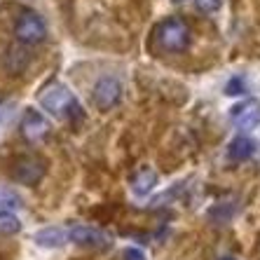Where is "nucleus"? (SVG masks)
<instances>
[{"label": "nucleus", "instance_id": "f257e3e1", "mask_svg": "<svg viewBox=\"0 0 260 260\" xmlns=\"http://www.w3.org/2000/svg\"><path fill=\"white\" fill-rule=\"evenodd\" d=\"M40 106L47 110L49 115L59 117V120H80L82 117V106L78 96L68 89L66 85H49L40 96Z\"/></svg>", "mask_w": 260, "mask_h": 260}, {"label": "nucleus", "instance_id": "f03ea898", "mask_svg": "<svg viewBox=\"0 0 260 260\" xmlns=\"http://www.w3.org/2000/svg\"><path fill=\"white\" fill-rule=\"evenodd\" d=\"M157 43L167 52H183L190 45V26L181 17L167 19L157 28Z\"/></svg>", "mask_w": 260, "mask_h": 260}, {"label": "nucleus", "instance_id": "7ed1b4c3", "mask_svg": "<svg viewBox=\"0 0 260 260\" xmlns=\"http://www.w3.org/2000/svg\"><path fill=\"white\" fill-rule=\"evenodd\" d=\"M14 36H17L19 43L24 45H38L47 38V24H45V19L38 12L26 10L14 21Z\"/></svg>", "mask_w": 260, "mask_h": 260}, {"label": "nucleus", "instance_id": "20e7f679", "mask_svg": "<svg viewBox=\"0 0 260 260\" xmlns=\"http://www.w3.org/2000/svg\"><path fill=\"white\" fill-rule=\"evenodd\" d=\"M45 171H47V167H45V162L40 157H36V155H21L14 162L12 176L19 183H24V185H36V183L43 181Z\"/></svg>", "mask_w": 260, "mask_h": 260}, {"label": "nucleus", "instance_id": "39448f33", "mask_svg": "<svg viewBox=\"0 0 260 260\" xmlns=\"http://www.w3.org/2000/svg\"><path fill=\"white\" fill-rule=\"evenodd\" d=\"M19 129H21V136H24L28 143H40L43 139H47L49 122L45 120L43 113L28 108L24 115H21V124H19Z\"/></svg>", "mask_w": 260, "mask_h": 260}, {"label": "nucleus", "instance_id": "423d86ee", "mask_svg": "<svg viewBox=\"0 0 260 260\" xmlns=\"http://www.w3.org/2000/svg\"><path fill=\"white\" fill-rule=\"evenodd\" d=\"M122 99V82L117 78H101L94 85V103L101 110H110Z\"/></svg>", "mask_w": 260, "mask_h": 260}, {"label": "nucleus", "instance_id": "0eeeda50", "mask_svg": "<svg viewBox=\"0 0 260 260\" xmlns=\"http://www.w3.org/2000/svg\"><path fill=\"white\" fill-rule=\"evenodd\" d=\"M68 239L80 246H89V248H110L113 239L106 232L96 230V228H87V225H73L68 230Z\"/></svg>", "mask_w": 260, "mask_h": 260}, {"label": "nucleus", "instance_id": "6e6552de", "mask_svg": "<svg viewBox=\"0 0 260 260\" xmlns=\"http://www.w3.org/2000/svg\"><path fill=\"white\" fill-rule=\"evenodd\" d=\"M230 117H232V122H235V127L244 129V132L255 129L260 124V101L246 99V101L237 103L235 108L230 110Z\"/></svg>", "mask_w": 260, "mask_h": 260}, {"label": "nucleus", "instance_id": "1a4fd4ad", "mask_svg": "<svg viewBox=\"0 0 260 260\" xmlns=\"http://www.w3.org/2000/svg\"><path fill=\"white\" fill-rule=\"evenodd\" d=\"M155 185H157V174H155L152 169H148V167L139 169L132 178V190H134L136 197H148Z\"/></svg>", "mask_w": 260, "mask_h": 260}, {"label": "nucleus", "instance_id": "9d476101", "mask_svg": "<svg viewBox=\"0 0 260 260\" xmlns=\"http://www.w3.org/2000/svg\"><path fill=\"white\" fill-rule=\"evenodd\" d=\"M66 242H71V239H68V230H63V228H45L36 235V244L45 248L63 246Z\"/></svg>", "mask_w": 260, "mask_h": 260}, {"label": "nucleus", "instance_id": "9b49d317", "mask_svg": "<svg viewBox=\"0 0 260 260\" xmlns=\"http://www.w3.org/2000/svg\"><path fill=\"white\" fill-rule=\"evenodd\" d=\"M253 152H255L253 141L248 139V136H237L230 143V148H228V157H230L232 162H244V159H248Z\"/></svg>", "mask_w": 260, "mask_h": 260}, {"label": "nucleus", "instance_id": "f8f14e48", "mask_svg": "<svg viewBox=\"0 0 260 260\" xmlns=\"http://www.w3.org/2000/svg\"><path fill=\"white\" fill-rule=\"evenodd\" d=\"M21 232V220L12 211L0 209V235H17Z\"/></svg>", "mask_w": 260, "mask_h": 260}, {"label": "nucleus", "instance_id": "ddd939ff", "mask_svg": "<svg viewBox=\"0 0 260 260\" xmlns=\"http://www.w3.org/2000/svg\"><path fill=\"white\" fill-rule=\"evenodd\" d=\"M21 206H24V200H21L14 190L3 188V185H0V209H5V211H14V209H21Z\"/></svg>", "mask_w": 260, "mask_h": 260}, {"label": "nucleus", "instance_id": "4468645a", "mask_svg": "<svg viewBox=\"0 0 260 260\" xmlns=\"http://www.w3.org/2000/svg\"><path fill=\"white\" fill-rule=\"evenodd\" d=\"M14 110H17V103H14L12 99H3V101H0V124H5V122L12 120Z\"/></svg>", "mask_w": 260, "mask_h": 260}, {"label": "nucleus", "instance_id": "2eb2a0df", "mask_svg": "<svg viewBox=\"0 0 260 260\" xmlns=\"http://www.w3.org/2000/svg\"><path fill=\"white\" fill-rule=\"evenodd\" d=\"M197 10L204 14H216L220 7H223V0H194Z\"/></svg>", "mask_w": 260, "mask_h": 260}, {"label": "nucleus", "instance_id": "dca6fc26", "mask_svg": "<svg viewBox=\"0 0 260 260\" xmlns=\"http://www.w3.org/2000/svg\"><path fill=\"white\" fill-rule=\"evenodd\" d=\"M244 80L242 78H232L230 82H228V87H225V94L228 96H237V94H244Z\"/></svg>", "mask_w": 260, "mask_h": 260}, {"label": "nucleus", "instance_id": "f3484780", "mask_svg": "<svg viewBox=\"0 0 260 260\" xmlns=\"http://www.w3.org/2000/svg\"><path fill=\"white\" fill-rule=\"evenodd\" d=\"M124 260H145V255L139 248H127V251H124Z\"/></svg>", "mask_w": 260, "mask_h": 260}, {"label": "nucleus", "instance_id": "a211bd4d", "mask_svg": "<svg viewBox=\"0 0 260 260\" xmlns=\"http://www.w3.org/2000/svg\"><path fill=\"white\" fill-rule=\"evenodd\" d=\"M220 260H232V258H220Z\"/></svg>", "mask_w": 260, "mask_h": 260}, {"label": "nucleus", "instance_id": "6ab92c4d", "mask_svg": "<svg viewBox=\"0 0 260 260\" xmlns=\"http://www.w3.org/2000/svg\"><path fill=\"white\" fill-rule=\"evenodd\" d=\"M174 3H183V0H174Z\"/></svg>", "mask_w": 260, "mask_h": 260}]
</instances>
